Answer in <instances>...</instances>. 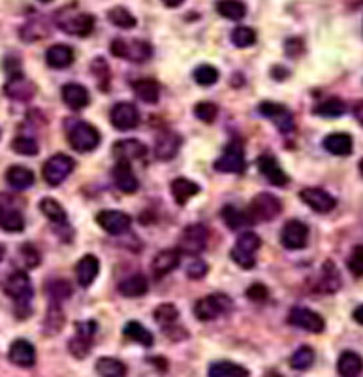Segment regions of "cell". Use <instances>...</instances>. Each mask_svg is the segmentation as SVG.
Instances as JSON below:
<instances>
[{
	"instance_id": "6da1fadb",
	"label": "cell",
	"mask_w": 363,
	"mask_h": 377,
	"mask_svg": "<svg viewBox=\"0 0 363 377\" xmlns=\"http://www.w3.org/2000/svg\"><path fill=\"white\" fill-rule=\"evenodd\" d=\"M57 27L74 36H89L95 30V17L87 12H77L72 8H64L55 15Z\"/></svg>"
},
{
	"instance_id": "7a4b0ae2",
	"label": "cell",
	"mask_w": 363,
	"mask_h": 377,
	"mask_svg": "<svg viewBox=\"0 0 363 377\" xmlns=\"http://www.w3.org/2000/svg\"><path fill=\"white\" fill-rule=\"evenodd\" d=\"M74 168H76V160L74 158L70 157V155H64V153H57V155L46 160L41 176H43L48 185L59 187L74 172Z\"/></svg>"
},
{
	"instance_id": "3957f363",
	"label": "cell",
	"mask_w": 363,
	"mask_h": 377,
	"mask_svg": "<svg viewBox=\"0 0 363 377\" xmlns=\"http://www.w3.org/2000/svg\"><path fill=\"white\" fill-rule=\"evenodd\" d=\"M262 240L258 234L254 232H245L241 234L237 243L233 246V249L230 251V257L232 261L237 264V266L245 268V270H251L256 264V259H254V253L260 249Z\"/></svg>"
},
{
	"instance_id": "277c9868",
	"label": "cell",
	"mask_w": 363,
	"mask_h": 377,
	"mask_svg": "<svg viewBox=\"0 0 363 377\" xmlns=\"http://www.w3.org/2000/svg\"><path fill=\"white\" fill-rule=\"evenodd\" d=\"M232 308V298L222 293L209 295L194 304V315L199 321H213L217 317L224 315Z\"/></svg>"
},
{
	"instance_id": "5b68a950",
	"label": "cell",
	"mask_w": 363,
	"mask_h": 377,
	"mask_svg": "<svg viewBox=\"0 0 363 377\" xmlns=\"http://www.w3.org/2000/svg\"><path fill=\"white\" fill-rule=\"evenodd\" d=\"M111 53L115 57H121L124 61L145 62L151 59L153 48L144 40H124V38H117L111 44Z\"/></svg>"
},
{
	"instance_id": "8992f818",
	"label": "cell",
	"mask_w": 363,
	"mask_h": 377,
	"mask_svg": "<svg viewBox=\"0 0 363 377\" xmlns=\"http://www.w3.org/2000/svg\"><path fill=\"white\" fill-rule=\"evenodd\" d=\"M68 142L76 151L89 153V151L96 149L98 144H100V132H98V129H95L90 123L77 121V123H74L70 127Z\"/></svg>"
},
{
	"instance_id": "52a82bcc",
	"label": "cell",
	"mask_w": 363,
	"mask_h": 377,
	"mask_svg": "<svg viewBox=\"0 0 363 377\" xmlns=\"http://www.w3.org/2000/svg\"><path fill=\"white\" fill-rule=\"evenodd\" d=\"M209 232L204 225H188L179 236V253L198 257L207 247Z\"/></svg>"
},
{
	"instance_id": "ba28073f",
	"label": "cell",
	"mask_w": 363,
	"mask_h": 377,
	"mask_svg": "<svg viewBox=\"0 0 363 377\" xmlns=\"http://www.w3.org/2000/svg\"><path fill=\"white\" fill-rule=\"evenodd\" d=\"M4 291L6 295L12 298V300L17 304V306H23V308H28L30 306V300H32V282L28 277L27 272H14V274L8 277L6 285H4Z\"/></svg>"
},
{
	"instance_id": "9c48e42d",
	"label": "cell",
	"mask_w": 363,
	"mask_h": 377,
	"mask_svg": "<svg viewBox=\"0 0 363 377\" xmlns=\"http://www.w3.org/2000/svg\"><path fill=\"white\" fill-rule=\"evenodd\" d=\"M282 212V202L269 192H260L256 194L248 206V215L253 217V221H273L275 217H279V213Z\"/></svg>"
},
{
	"instance_id": "30bf717a",
	"label": "cell",
	"mask_w": 363,
	"mask_h": 377,
	"mask_svg": "<svg viewBox=\"0 0 363 377\" xmlns=\"http://www.w3.org/2000/svg\"><path fill=\"white\" fill-rule=\"evenodd\" d=\"M96 329L98 324L95 321H85L79 322L76 327V336L72 338L68 343L70 353L76 358H85L90 353L92 342H95Z\"/></svg>"
},
{
	"instance_id": "8fae6325",
	"label": "cell",
	"mask_w": 363,
	"mask_h": 377,
	"mask_svg": "<svg viewBox=\"0 0 363 377\" xmlns=\"http://www.w3.org/2000/svg\"><path fill=\"white\" fill-rule=\"evenodd\" d=\"M288 322L295 327V329H302L311 334H322L326 329V321L322 315H318L316 311L308 308H294L288 315Z\"/></svg>"
},
{
	"instance_id": "7c38bea8",
	"label": "cell",
	"mask_w": 363,
	"mask_h": 377,
	"mask_svg": "<svg viewBox=\"0 0 363 377\" xmlns=\"http://www.w3.org/2000/svg\"><path fill=\"white\" fill-rule=\"evenodd\" d=\"M308 226L297 219L288 221L281 230V243L290 251H297L307 246Z\"/></svg>"
},
{
	"instance_id": "4fadbf2b",
	"label": "cell",
	"mask_w": 363,
	"mask_h": 377,
	"mask_svg": "<svg viewBox=\"0 0 363 377\" xmlns=\"http://www.w3.org/2000/svg\"><path fill=\"white\" fill-rule=\"evenodd\" d=\"M96 223H98V226H102V230H106L108 234L119 236V234L126 232L130 228L132 219L130 215L119 212V210H104V212L96 215Z\"/></svg>"
},
{
	"instance_id": "5bb4252c",
	"label": "cell",
	"mask_w": 363,
	"mask_h": 377,
	"mask_svg": "<svg viewBox=\"0 0 363 377\" xmlns=\"http://www.w3.org/2000/svg\"><path fill=\"white\" fill-rule=\"evenodd\" d=\"M111 123L117 131H132L139 123V111L132 102H117L111 110Z\"/></svg>"
},
{
	"instance_id": "9a60e30c",
	"label": "cell",
	"mask_w": 363,
	"mask_h": 377,
	"mask_svg": "<svg viewBox=\"0 0 363 377\" xmlns=\"http://www.w3.org/2000/svg\"><path fill=\"white\" fill-rule=\"evenodd\" d=\"M300 199L307 204L311 210H315L318 213H329L337 206L335 196H331L328 191L318 189V187H307L300 191Z\"/></svg>"
},
{
	"instance_id": "2e32d148",
	"label": "cell",
	"mask_w": 363,
	"mask_h": 377,
	"mask_svg": "<svg viewBox=\"0 0 363 377\" xmlns=\"http://www.w3.org/2000/svg\"><path fill=\"white\" fill-rule=\"evenodd\" d=\"M213 168L224 172V174H241V172L245 170V157H243L241 145L232 144L230 147H226V151L215 160Z\"/></svg>"
},
{
	"instance_id": "e0dca14e",
	"label": "cell",
	"mask_w": 363,
	"mask_h": 377,
	"mask_svg": "<svg viewBox=\"0 0 363 377\" xmlns=\"http://www.w3.org/2000/svg\"><path fill=\"white\" fill-rule=\"evenodd\" d=\"M181 144H183V140L177 132H160L157 136V142H155V157L158 160H172L181 149Z\"/></svg>"
},
{
	"instance_id": "ac0fdd59",
	"label": "cell",
	"mask_w": 363,
	"mask_h": 377,
	"mask_svg": "<svg viewBox=\"0 0 363 377\" xmlns=\"http://www.w3.org/2000/svg\"><path fill=\"white\" fill-rule=\"evenodd\" d=\"M113 183L124 194H132V192L137 191L139 181H137L134 170H132L130 163L117 160V165L113 166Z\"/></svg>"
},
{
	"instance_id": "d6986e66",
	"label": "cell",
	"mask_w": 363,
	"mask_h": 377,
	"mask_svg": "<svg viewBox=\"0 0 363 377\" xmlns=\"http://www.w3.org/2000/svg\"><path fill=\"white\" fill-rule=\"evenodd\" d=\"M10 362H14L19 368H30L36 362V349L28 340H15L10 345V353H8Z\"/></svg>"
},
{
	"instance_id": "ffe728a7",
	"label": "cell",
	"mask_w": 363,
	"mask_h": 377,
	"mask_svg": "<svg viewBox=\"0 0 363 377\" xmlns=\"http://www.w3.org/2000/svg\"><path fill=\"white\" fill-rule=\"evenodd\" d=\"M258 170L262 172V176L268 179L269 183L275 187H284L288 183L286 172L282 170L279 160L271 155H262L258 158Z\"/></svg>"
},
{
	"instance_id": "44dd1931",
	"label": "cell",
	"mask_w": 363,
	"mask_h": 377,
	"mask_svg": "<svg viewBox=\"0 0 363 377\" xmlns=\"http://www.w3.org/2000/svg\"><path fill=\"white\" fill-rule=\"evenodd\" d=\"M147 155V145L139 140H119L113 144V157L123 163H132Z\"/></svg>"
},
{
	"instance_id": "7402d4cb",
	"label": "cell",
	"mask_w": 363,
	"mask_h": 377,
	"mask_svg": "<svg viewBox=\"0 0 363 377\" xmlns=\"http://www.w3.org/2000/svg\"><path fill=\"white\" fill-rule=\"evenodd\" d=\"M62 100L68 106L70 110L79 111L87 108L90 102V95L87 87H83L79 83H66L62 87Z\"/></svg>"
},
{
	"instance_id": "603a6c76",
	"label": "cell",
	"mask_w": 363,
	"mask_h": 377,
	"mask_svg": "<svg viewBox=\"0 0 363 377\" xmlns=\"http://www.w3.org/2000/svg\"><path fill=\"white\" fill-rule=\"evenodd\" d=\"M98 272H100V261L95 255H85L83 259H79V262L76 264V277L79 287H90L92 282L98 277Z\"/></svg>"
},
{
	"instance_id": "cb8c5ba5",
	"label": "cell",
	"mask_w": 363,
	"mask_h": 377,
	"mask_svg": "<svg viewBox=\"0 0 363 377\" xmlns=\"http://www.w3.org/2000/svg\"><path fill=\"white\" fill-rule=\"evenodd\" d=\"M6 95L10 98H14V100H28V98H32L36 93L35 83L28 82L27 77L23 74H12L10 75V82L6 83Z\"/></svg>"
},
{
	"instance_id": "d4e9b609",
	"label": "cell",
	"mask_w": 363,
	"mask_h": 377,
	"mask_svg": "<svg viewBox=\"0 0 363 377\" xmlns=\"http://www.w3.org/2000/svg\"><path fill=\"white\" fill-rule=\"evenodd\" d=\"M324 149L337 157H349L354 149V140L346 132H333L324 138Z\"/></svg>"
},
{
	"instance_id": "484cf974",
	"label": "cell",
	"mask_w": 363,
	"mask_h": 377,
	"mask_svg": "<svg viewBox=\"0 0 363 377\" xmlns=\"http://www.w3.org/2000/svg\"><path fill=\"white\" fill-rule=\"evenodd\" d=\"M179 262H181L179 249H164L153 261V274H155V277H164L179 266Z\"/></svg>"
},
{
	"instance_id": "4316f807",
	"label": "cell",
	"mask_w": 363,
	"mask_h": 377,
	"mask_svg": "<svg viewBox=\"0 0 363 377\" xmlns=\"http://www.w3.org/2000/svg\"><path fill=\"white\" fill-rule=\"evenodd\" d=\"M46 62L51 68H68L74 62V49L70 46H64V44H55L46 51Z\"/></svg>"
},
{
	"instance_id": "83f0119b",
	"label": "cell",
	"mask_w": 363,
	"mask_h": 377,
	"mask_svg": "<svg viewBox=\"0 0 363 377\" xmlns=\"http://www.w3.org/2000/svg\"><path fill=\"white\" fill-rule=\"evenodd\" d=\"M341 287V275H339V270L331 261L324 262L322 270H320V277H318V283H316V288L320 293H326V295H331L335 293Z\"/></svg>"
},
{
	"instance_id": "f1b7e54d",
	"label": "cell",
	"mask_w": 363,
	"mask_h": 377,
	"mask_svg": "<svg viewBox=\"0 0 363 377\" xmlns=\"http://www.w3.org/2000/svg\"><path fill=\"white\" fill-rule=\"evenodd\" d=\"M6 181L10 183V187H14L17 191H25L28 187L35 185V172L27 166H10L6 172Z\"/></svg>"
},
{
	"instance_id": "f546056e",
	"label": "cell",
	"mask_w": 363,
	"mask_h": 377,
	"mask_svg": "<svg viewBox=\"0 0 363 377\" xmlns=\"http://www.w3.org/2000/svg\"><path fill=\"white\" fill-rule=\"evenodd\" d=\"M337 371L341 377H357L363 371V358L354 351H344L337 360Z\"/></svg>"
},
{
	"instance_id": "4dcf8cb0",
	"label": "cell",
	"mask_w": 363,
	"mask_h": 377,
	"mask_svg": "<svg viewBox=\"0 0 363 377\" xmlns=\"http://www.w3.org/2000/svg\"><path fill=\"white\" fill-rule=\"evenodd\" d=\"M149 291V282L144 274H134L119 283V293L126 298H137L144 296Z\"/></svg>"
},
{
	"instance_id": "1f68e13d",
	"label": "cell",
	"mask_w": 363,
	"mask_h": 377,
	"mask_svg": "<svg viewBox=\"0 0 363 377\" xmlns=\"http://www.w3.org/2000/svg\"><path fill=\"white\" fill-rule=\"evenodd\" d=\"M199 192V185L186 178H175L172 181V194L179 206H185L186 202Z\"/></svg>"
},
{
	"instance_id": "d6a6232c",
	"label": "cell",
	"mask_w": 363,
	"mask_h": 377,
	"mask_svg": "<svg viewBox=\"0 0 363 377\" xmlns=\"http://www.w3.org/2000/svg\"><path fill=\"white\" fill-rule=\"evenodd\" d=\"M251 371L245 366H239L228 360H219L209 366V377H248Z\"/></svg>"
},
{
	"instance_id": "836d02e7",
	"label": "cell",
	"mask_w": 363,
	"mask_h": 377,
	"mask_svg": "<svg viewBox=\"0 0 363 377\" xmlns=\"http://www.w3.org/2000/svg\"><path fill=\"white\" fill-rule=\"evenodd\" d=\"M222 219H224L228 228H232V230H239L243 226H251L254 223L248 212H243L235 206L222 208Z\"/></svg>"
},
{
	"instance_id": "e575fe53",
	"label": "cell",
	"mask_w": 363,
	"mask_h": 377,
	"mask_svg": "<svg viewBox=\"0 0 363 377\" xmlns=\"http://www.w3.org/2000/svg\"><path fill=\"white\" fill-rule=\"evenodd\" d=\"M0 228L6 232H21L25 228V217L14 208H0Z\"/></svg>"
},
{
	"instance_id": "d590c367",
	"label": "cell",
	"mask_w": 363,
	"mask_h": 377,
	"mask_svg": "<svg viewBox=\"0 0 363 377\" xmlns=\"http://www.w3.org/2000/svg\"><path fill=\"white\" fill-rule=\"evenodd\" d=\"M123 332L128 340L139 343V345H144V347H153V343H155V338H153L151 332L145 329L144 324H139V322L136 321L126 322Z\"/></svg>"
},
{
	"instance_id": "8d00e7d4",
	"label": "cell",
	"mask_w": 363,
	"mask_h": 377,
	"mask_svg": "<svg viewBox=\"0 0 363 377\" xmlns=\"http://www.w3.org/2000/svg\"><path fill=\"white\" fill-rule=\"evenodd\" d=\"M96 374L100 377H124L126 376V366L119 358L102 357L96 362Z\"/></svg>"
},
{
	"instance_id": "74e56055",
	"label": "cell",
	"mask_w": 363,
	"mask_h": 377,
	"mask_svg": "<svg viewBox=\"0 0 363 377\" xmlns=\"http://www.w3.org/2000/svg\"><path fill=\"white\" fill-rule=\"evenodd\" d=\"M134 91H136V95L139 100H144V102L155 104L158 102V98H160V85L155 80H139V82L134 83Z\"/></svg>"
},
{
	"instance_id": "f35d334b",
	"label": "cell",
	"mask_w": 363,
	"mask_h": 377,
	"mask_svg": "<svg viewBox=\"0 0 363 377\" xmlns=\"http://www.w3.org/2000/svg\"><path fill=\"white\" fill-rule=\"evenodd\" d=\"M217 12H219L224 19L239 21L245 17L247 14V6L243 2H237V0H224V2H219L217 4Z\"/></svg>"
},
{
	"instance_id": "ab89813d",
	"label": "cell",
	"mask_w": 363,
	"mask_h": 377,
	"mask_svg": "<svg viewBox=\"0 0 363 377\" xmlns=\"http://www.w3.org/2000/svg\"><path fill=\"white\" fill-rule=\"evenodd\" d=\"M315 358H316L315 349L308 347V345H303V347H300V349L292 355V358H290V366L297 371H305L315 364Z\"/></svg>"
},
{
	"instance_id": "60d3db41",
	"label": "cell",
	"mask_w": 363,
	"mask_h": 377,
	"mask_svg": "<svg viewBox=\"0 0 363 377\" xmlns=\"http://www.w3.org/2000/svg\"><path fill=\"white\" fill-rule=\"evenodd\" d=\"M40 212L48 217L51 223H55V225H62V223H66V212H64V208L53 199H43L40 202Z\"/></svg>"
},
{
	"instance_id": "b9f144b4",
	"label": "cell",
	"mask_w": 363,
	"mask_h": 377,
	"mask_svg": "<svg viewBox=\"0 0 363 377\" xmlns=\"http://www.w3.org/2000/svg\"><path fill=\"white\" fill-rule=\"evenodd\" d=\"M108 19L119 28H134L136 27V17L132 15L130 10H126L123 6H117L111 8L110 12H108Z\"/></svg>"
},
{
	"instance_id": "7bdbcfd3",
	"label": "cell",
	"mask_w": 363,
	"mask_h": 377,
	"mask_svg": "<svg viewBox=\"0 0 363 377\" xmlns=\"http://www.w3.org/2000/svg\"><path fill=\"white\" fill-rule=\"evenodd\" d=\"M346 111V104L341 98H328L315 108L316 116L322 117H341Z\"/></svg>"
},
{
	"instance_id": "ee69618b",
	"label": "cell",
	"mask_w": 363,
	"mask_h": 377,
	"mask_svg": "<svg viewBox=\"0 0 363 377\" xmlns=\"http://www.w3.org/2000/svg\"><path fill=\"white\" fill-rule=\"evenodd\" d=\"M153 315H155L158 324L166 329V327H172V324H175V321H177V317H179V311L173 304H162V306H158V308L155 309V313H153Z\"/></svg>"
},
{
	"instance_id": "f6af8a7d",
	"label": "cell",
	"mask_w": 363,
	"mask_h": 377,
	"mask_svg": "<svg viewBox=\"0 0 363 377\" xmlns=\"http://www.w3.org/2000/svg\"><path fill=\"white\" fill-rule=\"evenodd\" d=\"M194 82L198 85H204V87L215 85L219 82V70L211 66V64H202V66L194 70Z\"/></svg>"
},
{
	"instance_id": "bcb514c9",
	"label": "cell",
	"mask_w": 363,
	"mask_h": 377,
	"mask_svg": "<svg viewBox=\"0 0 363 377\" xmlns=\"http://www.w3.org/2000/svg\"><path fill=\"white\" fill-rule=\"evenodd\" d=\"M232 42L237 48H251L256 42V30L251 27H235L232 30Z\"/></svg>"
},
{
	"instance_id": "7dc6e473",
	"label": "cell",
	"mask_w": 363,
	"mask_h": 377,
	"mask_svg": "<svg viewBox=\"0 0 363 377\" xmlns=\"http://www.w3.org/2000/svg\"><path fill=\"white\" fill-rule=\"evenodd\" d=\"M12 149L15 153H19V155H27V157H35L38 155V142H36L35 138H28V136H17L12 142Z\"/></svg>"
},
{
	"instance_id": "c3c4849f",
	"label": "cell",
	"mask_w": 363,
	"mask_h": 377,
	"mask_svg": "<svg viewBox=\"0 0 363 377\" xmlns=\"http://www.w3.org/2000/svg\"><path fill=\"white\" fill-rule=\"evenodd\" d=\"M194 116L204 123H213L219 116V108L213 102H198L194 106Z\"/></svg>"
},
{
	"instance_id": "681fc988",
	"label": "cell",
	"mask_w": 363,
	"mask_h": 377,
	"mask_svg": "<svg viewBox=\"0 0 363 377\" xmlns=\"http://www.w3.org/2000/svg\"><path fill=\"white\" fill-rule=\"evenodd\" d=\"M346 266H349V270L352 272V275L362 277L363 275V246H356L352 251H350Z\"/></svg>"
},
{
	"instance_id": "f907efd6",
	"label": "cell",
	"mask_w": 363,
	"mask_h": 377,
	"mask_svg": "<svg viewBox=\"0 0 363 377\" xmlns=\"http://www.w3.org/2000/svg\"><path fill=\"white\" fill-rule=\"evenodd\" d=\"M48 293L51 295V298H53V302H59L64 300V298H68L70 295H72V287H70L68 282H62V279H59V282H53L51 285H49Z\"/></svg>"
},
{
	"instance_id": "816d5d0a",
	"label": "cell",
	"mask_w": 363,
	"mask_h": 377,
	"mask_svg": "<svg viewBox=\"0 0 363 377\" xmlns=\"http://www.w3.org/2000/svg\"><path fill=\"white\" fill-rule=\"evenodd\" d=\"M21 255H23V261L27 264V268H35L40 264V253H38V249L35 246H27L21 247Z\"/></svg>"
},
{
	"instance_id": "f5cc1de1",
	"label": "cell",
	"mask_w": 363,
	"mask_h": 377,
	"mask_svg": "<svg viewBox=\"0 0 363 377\" xmlns=\"http://www.w3.org/2000/svg\"><path fill=\"white\" fill-rule=\"evenodd\" d=\"M247 296L253 302H264L269 296L268 287H266V285H262V283H254V285H251V287H248Z\"/></svg>"
},
{
	"instance_id": "db71d44e",
	"label": "cell",
	"mask_w": 363,
	"mask_h": 377,
	"mask_svg": "<svg viewBox=\"0 0 363 377\" xmlns=\"http://www.w3.org/2000/svg\"><path fill=\"white\" fill-rule=\"evenodd\" d=\"M207 272V264L204 261H194L188 266V277L192 279H199V277H204Z\"/></svg>"
},
{
	"instance_id": "11a10c76",
	"label": "cell",
	"mask_w": 363,
	"mask_h": 377,
	"mask_svg": "<svg viewBox=\"0 0 363 377\" xmlns=\"http://www.w3.org/2000/svg\"><path fill=\"white\" fill-rule=\"evenodd\" d=\"M352 113H354V117L357 119V123L363 127V100H357V102L352 106Z\"/></svg>"
},
{
	"instance_id": "9f6ffc18",
	"label": "cell",
	"mask_w": 363,
	"mask_h": 377,
	"mask_svg": "<svg viewBox=\"0 0 363 377\" xmlns=\"http://www.w3.org/2000/svg\"><path fill=\"white\" fill-rule=\"evenodd\" d=\"M352 317H354V321H356L357 324H363V306H357V308L354 309Z\"/></svg>"
},
{
	"instance_id": "6f0895ef",
	"label": "cell",
	"mask_w": 363,
	"mask_h": 377,
	"mask_svg": "<svg viewBox=\"0 0 363 377\" xmlns=\"http://www.w3.org/2000/svg\"><path fill=\"white\" fill-rule=\"evenodd\" d=\"M4 253H6V249H4V246H0V261L4 259Z\"/></svg>"
},
{
	"instance_id": "680465c9",
	"label": "cell",
	"mask_w": 363,
	"mask_h": 377,
	"mask_svg": "<svg viewBox=\"0 0 363 377\" xmlns=\"http://www.w3.org/2000/svg\"><path fill=\"white\" fill-rule=\"evenodd\" d=\"M266 377H282V376H281V374H277V371H269Z\"/></svg>"
},
{
	"instance_id": "91938a15",
	"label": "cell",
	"mask_w": 363,
	"mask_h": 377,
	"mask_svg": "<svg viewBox=\"0 0 363 377\" xmlns=\"http://www.w3.org/2000/svg\"><path fill=\"white\" fill-rule=\"evenodd\" d=\"M360 172H362V176H363V158L360 160Z\"/></svg>"
}]
</instances>
